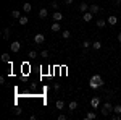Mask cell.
<instances>
[{"label":"cell","instance_id":"cell-1","mask_svg":"<svg viewBox=\"0 0 121 120\" xmlns=\"http://www.w3.org/2000/svg\"><path fill=\"white\" fill-rule=\"evenodd\" d=\"M89 86H91L92 89L102 88L103 86V78L100 76V75H92V78H91V81H89Z\"/></svg>","mask_w":121,"mask_h":120},{"label":"cell","instance_id":"cell-2","mask_svg":"<svg viewBox=\"0 0 121 120\" xmlns=\"http://www.w3.org/2000/svg\"><path fill=\"white\" fill-rule=\"evenodd\" d=\"M110 112H113V104L107 101V102H105V104L102 106V109H100V114H102V115H108Z\"/></svg>","mask_w":121,"mask_h":120},{"label":"cell","instance_id":"cell-3","mask_svg":"<svg viewBox=\"0 0 121 120\" xmlns=\"http://www.w3.org/2000/svg\"><path fill=\"white\" fill-rule=\"evenodd\" d=\"M19 49H21V42H19V41H15V42H11V44H10V50H11L13 54L19 52Z\"/></svg>","mask_w":121,"mask_h":120},{"label":"cell","instance_id":"cell-4","mask_svg":"<svg viewBox=\"0 0 121 120\" xmlns=\"http://www.w3.org/2000/svg\"><path fill=\"white\" fill-rule=\"evenodd\" d=\"M89 11H91V13H94V15H97V13H100V11H102V7L94 3V5H91V7H89Z\"/></svg>","mask_w":121,"mask_h":120},{"label":"cell","instance_id":"cell-5","mask_svg":"<svg viewBox=\"0 0 121 120\" xmlns=\"http://www.w3.org/2000/svg\"><path fill=\"white\" fill-rule=\"evenodd\" d=\"M52 19H53V21H58V23H60V21H63V13H61V11H53Z\"/></svg>","mask_w":121,"mask_h":120},{"label":"cell","instance_id":"cell-6","mask_svg":"<svg viewBox=\"0 0 121 120\" xmlns=\"http://www.w3.org/2000/svg\"><path fill=\"white\" fill-rule=\"evenodd\" d=\"M34 42H36V44H44V42H45L44 34H34Z\"/></svg>","mask_w":121,"mask_h":120},{"label":"cell","instance_id":"cell-7","mask_svg":"<svg viewBox=\"0 0 121 120\" xmlns=\"http://www.w3.org/2000/svg\"><path fill=\"white\" fill-rule=\"evenodd\" d=\"M91 106H92L94 109H97V107L100 106V97H99V96H95V97H92V99H91Z\"/></svg>","mask_w":121,"mask_h":120},{"label":"cell","instance_id":"cell-8","mask_svg":"<svg viewBox=\"0 0 121 120\" xmlns=\"http://www.w3.org/2000/svg\"><path fill=\"white\" fill-rule=\"evenodd\" d=\"M82 19L86 21V23H89V21H92L94 19V13H91V11H86L82 15Z\"/></svg>","mask_w":121,"mask_h":120},{"label":"cell","instance_id":"cell-9","mask_svg":"<svg viewBox=\"0 0 121 120\" xmlns=\"http://www.w3.org/2000/svg\"><path fill=\"white\" fill-rule=\"evenodd\" d=\"M47 16H48V10L47 8H40L39 10V18L40 19H45Z\"/></svg>","mask_w":121,"mask_h":120},{"label":"cell","instance_id":"cell-10","mask_svg":"<svg viewBox=\"0 0 121 120\" xmlns=\"http://www.w3.org/2000/svg\"><path fill=\"white\" fill-rule=\"evenodd\" d=\"M107 23H108V24H112V26H115V24L118 23V18H116L115 15H112V16H108V18H107Z\"/></svg>","mask_w":121,"mask_h":120},{"label":"cell","instance_id":"cell-11","mask_svg":"<svg viewBox=\"0 0 121 120\" xmlns=\"http://www.w3.org/2000/svg\"><path fill=\"white\" fill-rule=\"evenodd\" d=\"M89 7H91V5H87L86 2H81V3H79V10H81L82 13H86V11H89Z\"/></svg>","mask_w":121,"mask_h":120},{"label":"cell","instance_id":"cell-12","mask_svg":"<svg viewBox=\"0 0 121 120\" xmlns=\"http://www.w3.org/2000/svg\"><path fill=\"white\" fill-rule=\"evenodd\" d=\"M10 34H11V29H10V28H5V29H3V33H2V36H3L5 41H8V39H10Z\"/></svg>","mask_w":121,"mask_h":120},{"label":"cell","instance_id":"cell-13","mask_svg":"<svg viewBox=\"0 0 121 120\" xmlns=\"http://www.w3.org/2000/svg\"><path fill=\"white\" fill-rule=\"evenodd\" d=\"M50 29H52L53 33H58V31H61V26H60V23H58V21H55V23L50 26Z\"/></svg>","mask_w":121,"mask_h":120},{"label":"cell","instance_id":"cell-14","mask_svg":"<svg viewBox=\"0 0 121 120\" xmlns=\"http://www.w3.org/2000/svg\"><path fill=\"white\" fill-rule=\"evenodd\" d=\"M95 24H97L99 28H105V26H107L108 23H107V19H103V18H99V19H97V23H95Z\"/></svg>","mask_w":121,"mask_h":120},{"label":"cell","instance_id":"cell-15","mask_svg":"<svg viewBox=\"0 0 121 120\" xmlns=\"http://www.w3.org/2000/svg\"><path fill=\"white\" fill-rule=\"evenodd\" d=\"M68 109H69L71 112H74L76 109H78V102H76V101H71L69 104H68Z\"/></svg>","mask_w":121,"mask_h":120},{"label":"cell","instance_id":"cell-16","mask_svg":"<svg viewBox=\"0 0 121 120\" xmlns=\"http://www.w3.org/2000/svg\"><path fill=\"white\" fill-rule=\"evenodd\" d=\"M92 49L100 50V49H102V42H100V41H94V42H92Z\"/></svg>","mask_w":121,"mask_h":120},{"label":"cell","instance_id":"cell-17","mask_svg":"<svg viewBox=\"0 0 121 120\" xmlns=\"http://www.w3.org/2000/svg\"><path fill=\"white\" fill-rule=\"evenodd\" d=\"M94 119H97V114L95 112H87L86 114V120H94Z\"/></svg>","mask_w":121,"mask_h":120},{"label":"cell","instance_id":"cell-18","mask_svg":"<svg viewBox=\"0 0 121 120\" xmlns=\"http://www.w3.org/2000/svg\"><path fill=\"white\" fill-rule=\"evenodd\" d=\"M31 10H32V5L31 3H23V11L24 13H29Z\"/></svg>","mask_w":121,"mask_h":120},{"label":"cell","instance_id":"cell-19","mask_svg":"<svg viewBox=\"0 0 121 120\" xmlns=\"http://www.w3.org/2000/svg\"><path fill=\"white\" fill-rule=\"evenodd\" d=\"M28 21H29V19H28V16H21V18L18 19V23L21 24V26H24V24H28Z\"/></svg>","mask_w":121,"mask_h":120},{"label":"cell","instance_id":"cell-20","mask_svg":"<svg viewBox=\"0 0 121 120\" xmlns=\"http://www.w3.org/2000/svg\"><path fill=\"white\" fill-rule=\"evenodd\" d=\"M2 62H5V63H11L10 62V55L5 52V54H2Z\"/></svg>","mask_w":121,"mask_h":120},{"label":"cell","instance_id":"cell-21","mask_svg":"<svg viewBox=\"0 0 121 120\" xmlns=\"http://www.w3.org/2000/svg\"><path fill=\"white\" fill-rule=\"evenodd\" d=\"M61 37H63V39H69V37H71V33L66 31V29H63V31H61Z\"/></svg>","mask_w":121,"mask_h":120},{"label":"cell","instance_id":"cell-22","mask_svg":"<svg viewBox=\"0 0 121 120\" xmlns=\"http://www.w3.org/2000/svg\"><path fill=\"white\" fill-rule=\"evenodd\" d=\"M11 16H13L15 19H19L21 18V13H19L18 10H13V11H11Z\"/></svg>","mask_w":121,"mask_h":120},{"label":"cell","instance_id":"cell-23","mask_svg":"<svg viewBox=\"0 0 121 120\" xmlns=\"http://www.w3.org/2000/svg\"><path fill=\"white\" fill-rule=\"evenodd\" d=\"M56 109H60V110H63V109H65V102L63 101H56Z\"/></svg>","mask_w":121,"mask_h":120},{"label":"cell","instance_id":"cell-24","mask_svg":"<svg viewBox=\"0 0 121 120\" xmlns=\"http://www.w3.org/2000/svg\"><path fill=\"white\" fill-rule=\"evenodd\" d=\"M113 112H115V114H121V104L113 106Z\"/></svg>","mask_w":121,"mask_h":120},{"label":"cell","instance_id":"cell-25","mask_svg":"<svg viewBox=\"0 0 121 120\" xmlns=\"http://www.w3.org/2000/svg\"><path fill=\"white\" fill-rule=\"evenodd\" d=\"M89 47H92V42H91V41H84L82 42V49H89Z\"/></svg>","mask_w":121,"mask_h":120},{"label":"cell","instance_id":"cell-26","mask_svg":"<svg viewBox=\"0 0 121 120\" xmlns=\"http://www.w3.org/2000/svg\"><path fill=\"white\" fill-rule=\"evenodd\" d=\"M28 57H29V58H36V57H37V54H36L34 50H31V52L28 54Z\"/></svg>","mask_w":121,"mask_h":120},{"label":"cell","instance_id":"cell-27","mask_svg":"<svg viewBox=\"0 0 121 120\" xmlns=\"http://www.w3.org/2000/svg\"><path fill=\"white\" fill-rule=\"evenodd\" d=\"M40 57H42V58H47V57H48V50H42V52H40Z\"/></svg>","mask_w":121,"mask_h":120},{"label":"cell","instance_id":"cell-28","mask_svg":"<svg viewBox=\"0 0 121 120\" xmlns=\"http://www.w3.org/2000/svg\"><path fill=\"white\" fill-rule=\"evenodd\" d=\"M50 7H52L53 10H56V8H58V3H56V2H52V3H50Z\"/></svg>","mask_w":121,"mask_h":120},{"label":"cell","instance_id":"cell-29","mask_svg":"<svg viewBox=\"0 0 121 120\" xmlns=\"http://www.w3.org/2000/svg\"><path fill=\"white\" fill-rule=\"evenodd\" d=\"M60 88H61V86H60V83H55V84H53V89H55V91H60Z\"/></svg>","mask_w":121,"mask_h":120},{"label":"cell","instance_id":"cell-30","mask_svg":"<svg viewBox=\"0 0 121 120\" xmlns=\"http://www.w3.org/2000/svg\"><path fill=\"white\" fill-rule=\"evenodd\" d=\"M68 119V117H66L65 114H60V115H58V120H66Z\"/></svg>","mask_w":121,"mask_h":120},{"label":"cell","instance_id":"cell-31","mask_svg":"<svg viewBox=\"0 0 121 120\" xmlns=\"http://www.w3.org/2000/svg\"><path fill=\"white\" fill-rule=\"evenodd\" d=\"M21 112H23V110H21V109H19V107H16V109H15V114H16V115H19V114H21Z\"/></svg>","mask_w":121,"mask_h":120},{"label":"cell","instance_id":"cell-32","mask_svg":"<svg viewBox=\"0 0 121 120\" xmlns=\"http://www.w3.org/2000/svg\"><path fill=\"white\" fill-rule=\"evenodd\" d=\"M0 84H5V76H0Z\"/></svg>","mask_w":121,"mask_h":120},{"label":"cell","instance_id":"cell-33","mask_svg":"<svg viewBox=\"0 0 121 120\" xmlns=\"http://www.w3.org/2000/svg\"><path fill=\"white\" fill-rule=\"evenodd\" d=\"M63 2H65V5H71L73 3V0H63Z\"/></svg>","mask_w":121,"mask_h":120},{"label":"cell","instance_id":"cell-34","mask_svg":"<svg viewBox=\"0 0 121 120\" xmlns=\"http://www.w3.org/2000/svg\"><path fill=\"white\" fill-rule=\"evenodd\" d=\"M118 42H121V33L118 34Z\"/></svg>","mask_w":121,"mask_h":120}]
</instances>
